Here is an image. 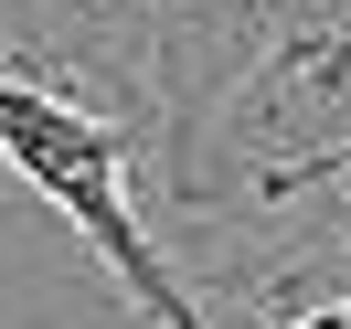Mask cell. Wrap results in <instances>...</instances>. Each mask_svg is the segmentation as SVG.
<instances>
[{
  "label": "cell",
  "mask_w": 351,
  "mask_h": 329,
  "mask_svg": "<svg viewBox=\"0 0 351 329\" xmlns=\"http://www.w3.org/2000/svg\"><path fill=\"white\" fill-rule=\"evenodd\" d=\"M287 75H298V85H319V96H351V22H330V32H319V43H308Z\"/></svg>",
  "instance_id": "4"
},
{
  "label": "cell",
  "mask_w": 351,
  "mask_h": 329,
  "mask_svg": "<svg viewBox=\"0 0 351 329\" xmlns=\"http://www.w3.org/2000/svg\"><path fill=\"white\" fill-rule=\"evenodd\" d=\"M128 159H138V138L117 128V117H96L86 96L43 85V75H22L0 53V170L22 181V192H43L53 213L86 234V255L107 265L160 329H202L192 287L160 265V244L138 234V213H128Z\"/></svg>",
  "instance_id": "2"
},
{
  "label": "cell",
  "mask_w": 351,
  "mask_h": 329,
  "mask_svg": "<svg viewBox=\"0 0 351 329\" xmlns=\"http://www.w3.org/2000/svg\"><path fill=\"white\" fill-rule=\"evenodd\" d=\"M107 43L128 53L138 128L160 138V170L181 192V159H213L266 117V75H287L330 32V0H96ZM128 128V138H138Z\"/></svg>",
  "instance_id": "1"
},
{
  "label": "cell",
  "mask_w": 351,
  "mask_h": 329,
  "mask_svg": "<svg viewBox=\"0 0 351 329\" xmlns=\"http://www.w3.org/2000/svg\"><path fill=\"white\" fill-rule=\"evenodd\" d=\"M341 170H351V138L319 149V159H287V170H256L245 192H256V202H287V192H319V181H341Z\"/></svg>",
  "instance_id": "3"
}]
</instances>
